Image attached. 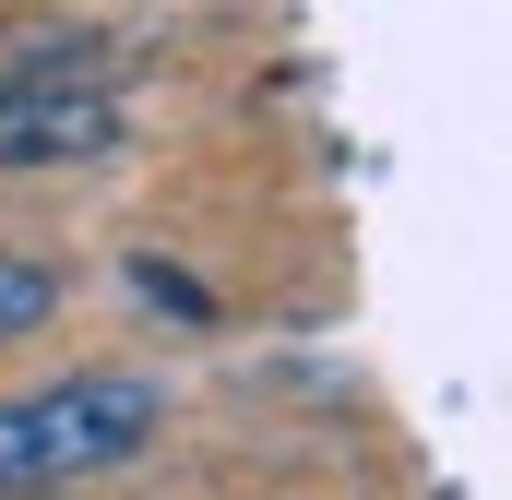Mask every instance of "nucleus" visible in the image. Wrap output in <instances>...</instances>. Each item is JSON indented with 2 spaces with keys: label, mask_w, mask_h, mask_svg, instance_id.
Here are the masks:
<instances>
[{
  "label": "nucleus",
  "mask_w": 512,
  "mask_h": 500,
  "mask_svg": "<svg viewBox=\"0 0 512 500\" xmlns=\"http://www.w3.org/2000/svg\"><path fill=\"white\" fill-rule=\"evenodd\" d=\"M155 429H167V393L143 370H72V381H48V393H12V405H0V500L108 477V465H131V453L155 441Z\"/></svg>",
  "instance_id": "nucleus-1"
},
{
  "label": "nucleus",
  "mask_w": 512,
  "mask_h": 500,
  "mask_svg": "<svg viewBox=\"0 0 512 500\" xmlns=\"http://www.w3.org/2000/svg\"><path fill=\"white\" fill-rule=\"evenodd\" d=\"M120 143V60L108 36H12L0 48V179L72 167Z\"/></svg>",
  "instance_id": "nucleus-2"
},
{
  "label": "nucleus",
  "mask_w": 512,
  "mask_h": 500,
  "mask_svg": "<svg viewBox=\"0 0 512 500\" xmlns=\"http://www.w3.org/2000/svg\"><path fill=\"white\" fill-rule=\"evenodd\" d=\"M48 310H60V274L24 262V250H0V334H36Z\"/></svg>",
  "instance_id": "nucleus-3"
}]
</instances>
